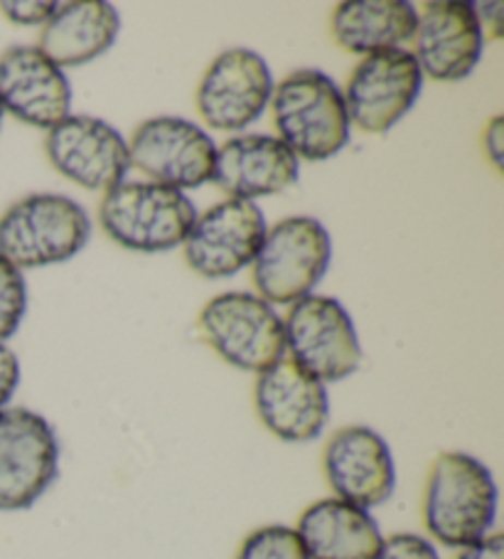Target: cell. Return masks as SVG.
Here are the masks:
<instances>
[{
  "instance_id": "obj_23",
  "label": "cell",
  "mask_w": 504,
  "mask_h": 559,
  "mask_svg": "<svg viewBox=\"0 0 504 559\" xmlns=\"http://www.w3.org/2000/svg\"><path fill=\"white\" fill-rule=\"evenodd\" d=\"M27 308V284L17 266L0 257V343L17 331Z\"/></svg>"
},
{
  "instance_id": "obj_25",
  "label": "cell",
  "mask_w": 504,
  "mask_h": 559,
  "mask_svg": "<svg viewBox=\"0 0 504 559\" xmlns=\"http://www.w3.org/2000/svg\"><path fill=\"white\" fill-rule=\"evenodd\" d=\"M0 11L15 25H45L57 11V3H31V0H5Z\"/></svg>"
},
{
  "instance_id": "obj_4",
  "label": "cell",
  "mask_w": 504,
  "mask_h": 559,
  "mask_svg": "<svg viewBox=\"0 0 504 559\" xmlns=\"http://www.w3.org/2000/svg\"><path fill=\"white\" fill-rule=\"evenodd\" d=\"M89 237L86 210L60 192H35L0 217V257L21 272L67 262L82 252Z\"/></svg>"
},
{
  "instance_id": "obj_6",
  "label": "cell",
  "mask_w": 504,
  "mask_h": 559,
  "mask_svg": "<svg viewBox=\"0 0 504 559\" xmlns=\"http://www.w3.org/2000/svg\"><path fill=\"white\" fill-rule=\"evenodd\" d=\"M200 328L219 358L237 370L261 374L286 358L284 318L256 294L227 292L209 298Z\"/></svg>"
},
{
  "instance_id": "obj_21",
  "label": "cell",
  "mask_w": 504,
  "mask_h": 559,
  "mask_svg": "<svg viewBox=\"0 0 504 559\" xmlns=\"http://www.w3.org/2000/svg\"><path fill=\"white\" fill-rule=\"evenodd\" d=\"M416 21L419 11L409 0H355L335 8L329 33L345 52L367 57L411 43Z\"/></svg>"
},
{
  "instance_id": "obj_5",
  "label": "cell",
  "mask_w": 504,
  "mask_h": 559,
  "mask_svg": "<svg viewBox=\"0 0 504 559\" xmlns=\"http://www.w3.org/2000/svg\"><path fill=\"white\" fill-rule=\"evenodd\" d=\"M333 242L315 217H288L266 229L264 242L251 264L256 296L271 306H293L313 294L327 274Z\"/></svg>"
},
{
  "instance_id": "obj_8",
  "label": "cell",
  "mask_w": 504,
  "mask_h": 559,
  "mask_svg": "<svg viewBox=\"0 0 504 559\" xmlns=\"http://www.w3.org/2000/svg\"><path fill=\"white\" fill-rule=\"evenodd\" d=\"M60 474V439L43 414L0 409V513L27 510Z\"/></svg>"
},
{
  "instance_id": "obj_11",
  "label": "cell",
  "mask_w": 504,
  "mask_h": 559,
  "mask_svg": "<svg viewBox=\"0 0 504 559\" xmlns=\"http://www.w3.org/2000/svg\"><path fill=\"white\" fill-rule=\"evenodd\" d=\"M266 217L256 202L227 198L197 215L185 239V262L205 278H229L254 264L266 237Z\"/></svg>"
},
{
  "instance_id": "obj_19",
  "label": "cell",
  "mask_w": 504,
  "mask_h": 559,
  "mask_svg": "<svg viewBox=\"0 0 504 559\" xmlns=\"http://www.w3.org/2000/svg\"><path fill=\"white\" fill-rule=\"evenodd\" d=\"M296 533L308 559H376L384 535L370 510L340 498H323L298 518Z\"/></svg>"
},
{
  "instance_id": "obj_12",
  "label": "cell",
  "mask_w": 504,
  "mask_h": 559,
  "mask_svg": "<svg viewBox=\"0 0 504 559\" xmlns=\"http://www.w3.org/2000/svg\"><path fill=\"white\" fill-rule=\"evenodd\" d=\"M274 76L254 50L235 47L217 55L197 86V111L215 131H244L268 109Z\"/></svg>"
},
{
  "instance_id": "obj_22",
  "label": "cell",
  "mask_w": 504,
  "mask_h": 559,
  "mask_svg": "<svg viewBox=\"0 0 504 559\" xmlns=\"http://www.w3.org/2000/svg\"><path fill=\"white\" fill-rule=\"evenodd\" d=\"M237 559H308L296 527L264 525L249 533L241 543Z\"/></svg>"
},
{
  "instance_id": "obj_29",
  "label": "cell",
  "mask_w": 504,
  "mask_h": 559,
  "mask_svg": "<svg viewBox=\"0 0 504 559\" xmlns=\"http://www.w3.org/2000/svg\"><path fill=\"white\" fill-rule=\"evenodd\" d=\"M475 13H478V21L484 27H490L492 37H502V5L500 3H480L475 5Z\"/></svg>"
},
{
  "instance_id": "obj_16",
  "label": "cell",
  "mask_w": 504,
  "mask_h": 559,
  "mask_svg": "<svg viewBox=\"0 0 504 559\" xmlns=\"http://www.w3.org/2000/svg\"><path fill=\"white\" fill-rule=\"evenodd\" d=\"M254 404L261 424L286 443L315 441L329 419L327 388L288 355L259 374Z\"/></svg>"
},
{
  "instance_id": "obj_9",
  "label": "cell",
  "mask_w": 504,
  "mask_h": 559,
  "mask_svg": "<svg viewBox=\"0 0 504 559\" xmlns=\"http://www.w3.org/2000/svg\"><path fill=\"white\" fill-rule=\"evenodd\" d=\"M129 158L151 182L185 192L212 180L217 146L197 123L180 117H155L133 131Z\"/></svg>"
},
{
  "instance_id": "obj_27",
  "label": "cell",
  "mask_w": 504,
  "mask_h": 559,
  "mask_svg": "<svg viewBox=\"0 0 504 559\" xmlns=\"http://www.w3.org/2000/svg\"><path fill=\"white\" fill-rule=\"evenodd\" d=\"M482 146H484V156L490 158L494 170L502 173V166H504V119L500 117V114L497 117H492L488 127H484Z\"/></svg>"
},
{
  "instance_id": "obj_20",
  "label": "cell",
  "mask_w": 504,
  "mask_h": 559,
  "mask_svg": "<svg viewBox=\"0 0 504 559\" xmlns=\"http://www.w3.org/2000/svg\"><path fill=\"white\" fill-rule=\"evenodd\" d=\"M121 31V17L104 0H74L57 5L55 15L43 25L40 50L64 70L82 67L109 52Z\"/></svg>"
},
{
  "instance_id": "obj_13",
  "label": "cell",
  "mask_w": 504,
  "mask_h": 559,
  "mask_svg": "<svg viewBox=\"0 0 504 559\" xmlns=\"http://www.w3.org/2000/svg\"><path fill=\"white\" fill-rule=\"evenodd\" d=\"M45 151L52 168L84 190H111L131 170L129 143L119 129L86 114H70L47 131Z\"/></svg>"
},
{
  "instance_id": "obj_3",
  "label": "cell",
  "mask_w": 504,
  "mask_h": 559,
  "mask_svg": "<svg viewBox=\"0 0 504 559\" xmlns=\"http://www.w3.org/2000/svg\"><path fill=\"white\" fill-rule=\"evenodd\" d=\"M197 210L182 190L151 180H123L99 202L101 229L131 252L158 254L185 245Z\"/></svg>"
},
{
  "instance_id": "obj_17",
  "label": "cell",
  "mask_w": 504,
  "mask_h": 559,
  "mask_svg": "<svg viewBox=\"0 0 504 559\" xmlns=\"http://www.w3.org/2000/svg\"><path fill=\"white\" fill-rule=\"evenodd\" d=\"M0 104L27 127L50 131L72 114V84L40 47L15 45L0 55Z\"/></svg>"
},
{
  "instance_id": "obj_10",
  "label": "cell",
  "mask_w": 504,
  "mask_h": 559,
  "mask_svg": "<svg viewBox=\"0 0 504 559\" xmlns=\"http://www.w3.org/2000/svg\"><path fill=\"white\" fill-rule=\"evenodd\" d=\"M423 72L411 50H384L362 57L343 92L347 117L364 133H386L411 111Z\"/></svg>"
},
{
  "instance_id": "obj_15",
  "label": "cell",
  "mask_w": 504,
  "mask_h": 559,
  "mask_svg": "<svg viewBox=\"0 0 504 559\" xmlns=\"http://www.w3.org/2000/svg\"><path fill=\"white\" fill-rule=\"evenodd\" d=\"M484 50V31L475 3L431 0L416 21L413 50L421 72L435 82H460L478 67Z\"/></svg>"
},
{
  "instance_id": "obj_24",
  "label": "cell",
  "mask_w": 504,
  "mask_h": 559,
  "mask_svg": "<svg viewBox=\"0 0 504 559\" xmlns=\"http://www.w3.org/2000/svg\"><path fill=\"white\" fill-rule=\"evenodd\" d=\"M376 559H441V555L429 537L416 533H396L384 537L382 552Z\"/></svg>"
},
{
  "instance_id": "obj_18",
  "label": "cell",
  "mask_w": 504,
  "mask_h": 559,
  "mask_svg": "<svg viewBox=\"0 0 504 559\" xmlns=\"http://www.w3.org/2000/svg\"><path fill=\"white\" fill-rule=\"evenodd\" d=\"M298 176L300 160L284 141L266 133H241L217 148L212 182L229 198L254 202L293 188Z\"/></svg>"
},
{
  "instance_id": "obj_28",
  "label": "cell",
  "mask_w": 504,
  "mask_h": 559,
  "mask_svg": "<svg viewBox=\"0 0 504 559\" xmlns=\"http://www.w3.org/2000/svg\"><path fill=\"white\" fill-rule=\"evenodd\" d=\"M455 559H504V535L490 533L472 545L458 549Z\"/></svg>"
},
{
  "instance_id": "obj_1",
  "label": "cell",
  "mask_w": 504,
  "mask_h": 559,
  "mask_svg": "<svg viewBox=\"0 0 504 559\" xmlns=\"http://www.w3.org/2000/svg\"><path fill=\"white\" fill-rule=\"evenodd\" d=\"M500 490L492 471L465 451L435 456L423 488V525L431 543L460 549L494 533Z\"/></svg>"
},
{
  "instance_id": "obj_2",
  "label": "cell",
  "mask_w": 504,
  "mask_h": 559,
  "mask_svg": "<svg viewBox=\"0 0 504 559\" xmlns=\"http://www.w3.org/2000/svg\"><path fill=\"white\" fill-rule=\"evenodd\" d=\"M278 141L300 160H327L352 136L343 90L325 72L296 70L274 86L271 96Z\"/></svg>"
},
{
  "instance_id": "obj_14",
  "label": "cell",
  "mask_w": 504,
  "mask_h": 559,
  "mask_svg": "<svg viewBox=\"0 0 504 559\" xmlns=\"http://www.w3.org/2000/svg\"><path fill=\"white\" fill-rule=\"evenodd\" d=\"M323 468L335 498L352 506L372 510L394 496L396 464L389 443L364 424L337 429L327 439Z\"/></svg>"
},
{
  "instance_id": "obj_26",
  "label": "cell",
  "mask_w": 504,
  "mask_h": 559,
  "mask_svg": "<svg viewBox=\"0 0 504 559\" xmlns=\"http://www.w3.org/2000/svg\"><path fill=\"white\" fill-rule=\"evenodd\" d=\"M17 384H21V360L5 343H0V409L11 404Z\"/></svg>"
},
{
  "instance_id": "obj_30",
  "label": "cell",
  "mask_w": 504,
  "mask_h": 559,
  "mask_svg": "<svg viewBox=\"0 0 504 559\" xmlns=\"http://www.w3.org/2000/svg\"><path fill=\"white\" fill-rule=\"evenodd\" d=\"M3 114H5V111H3V104H0V123H3Z\"/></svg>"
},
{
  "instance_id": "obj_7",
  "label": "cell",
  "mask_w": 504,
  "mask_h": 559,
  "mask_svg": "<svg viewBox=\"0 0 504 559\" xmlns=\"http://www.w3.org/2000/svg\"><path fill=\"white\" fill-rule=\"evenodd\" d=\"M286 355L323 384L360 370L362 345L347 308L333 296L310 294L288 308Z\"/></svg>"
}]
</instances>
